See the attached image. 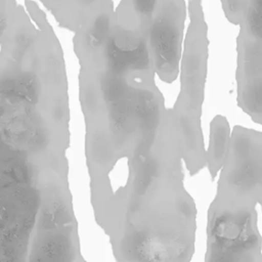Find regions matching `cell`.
<instances>
[{
  "mask_svg": "<svg viewBox=\"0 0 262 262\" xmlns=\"http://www.w3.org/2000/svg\"><path fill=\"white\" fill-rule=\"evenodd\" d=\"M228 14L242 25L238 41L237 102L262 108V0H224Z\"/></svg>",
  "mask_w": 262,
  "mask_h": 262,
  "instance_id": "1",
  "label": "cell"
},
{
  "mask_svg": "<svg viewBox=\"0 0 262 262\" xmlns=\"http://www.w3.org/2000/svg\"><path fill=\"white\" fill-rule=\"evenodd\" d=\"M231 135L228 123L224 118H217L213 123L210 145V162L213 171L223 167L226 160Z\"/></svg>",
  "mask_w": 262,
  "mask_h": 262,
  "instance_id": "6",
  "label": "cell"
},
{
  "mask_svg": "<svg viewBox=\"0 0 262 262\" xmlns=\"http://www.w3.org/2000/svg\"><path fill=\"white\" fill-rule=\"evenodd\" d=\"M40 82L31 72H21L1 78V97L7 104L35 103L40 94Z\"/></svg>",
  "mask_w": 262,
  "mask_h": 262,
  "instance_id": "4",
  "label": "cell"
},
{
  "mask_svg": "<svg viewBox=\"0 0 262 262\" xmlns=\"http://www.w3.org/2000/svg\"><path fill=\"white\" fill-rule=\"evenodd\" d=\"M30 262H73L71 239L62 232H45L36 242Z\"/></svg>",
  "mask_w": 262,
  "mask_h": 262,
  "instance_id": "5",
  "label": "cell"
},
{
  "mask_svg": "<svg viewBox=\"0 0 262 262\" xmlns=\"http://www.w3.org/2000/svg\"><path fill=\"white\" fill-rule=\"evenodd\" d=\"M136 12L144 17H149L156 8L157 0H131Z\"/></svg>",
  "mask_w": 262,
  "mask_h": 262,
  "instance_id": "8",
  "label": "cell"
},
{
  "mask_svg": "<svg viewBox=\"0 0 262 262\" xmlns=\"http://www.w3.org/2000/svg\"><path fill=\"white\" fill-rule=\"evenodd\" d=\"M149 44L155 62L159 70L173 73L179 60V30L172 18L166 15L158 17L149 29Z\"/></svg>",
  "mask_w": 262,
  "mask_h": 262,
  "instance_id": "3",
  "label": "cell"
},
{
  "mask_svg": "<svg viewBox=\"0 0 262 262\" xmlns=\"http://www.w3.org/2000/svg\"><path fill=\"white\" fill-rule=\"evenodd\" d=\"M111 30L110 17L105 13H101L95 17L93 20L89 33H88V43L93 48L96 49L101 45L105 44L108 39V34Z\"/></svg>",
  "mask_w": 262,
  "mask_h": 262,
  "instance_id": "7",
  "label": "cell"
},
{
  "mask_svg": "<svg viewBox=\"0 0 262 262\" xmlns=\"http://www.w3.org/2000/svg\"><path fill=\"white\" fill-rule=\"evenodd\" d=\"M104 45V58L110 73L122 76L128 70L145 71L149 68V52L140 37L121 32L110 36Z\"/></svg>",
  "mask_w": 262,
  "mask_h": 262,
  "instance_id": "2",
  "label": "cell"
}]
</instances>
